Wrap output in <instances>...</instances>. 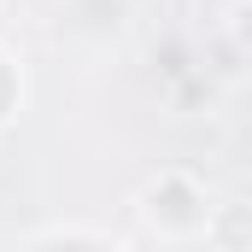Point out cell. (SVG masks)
Here are the masks:
<instances>
[{
    "instance_id": "obj_1",
    "label": "cell",
    "mask_w": 252,
    "mask_h": 252,
    "mask_svg": "<svg viewBox=\"0 0 252 252\" xmlns=\"http://www.w3.org/2000/svg\"><path fill=\"white\" fill-rule=\"evenodd\" d=\"M18 94H24V76H18V64L0 53V124L18 112Z\"/></svg>"
},
{
    "instance_id": "obj_2",
    "label": "cell",
    "mask_w": 252,
    "mask_h": 252,
    "mask_svg": "<svg viewBox=\"0 0 252 252\" xmlns=\"http://www.w3.org/2000/svg\"><path fill=\"white\" fill-rule=\"evenodd\" d=\"M35 247H47V241H94V247H112V235H100V229H41V235H30Z\"/></svg>"
}]
</instances>
